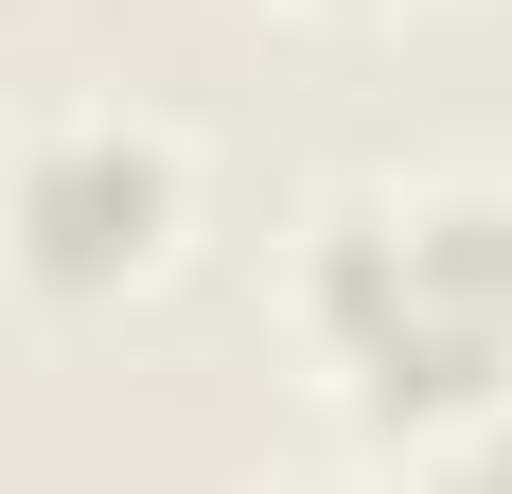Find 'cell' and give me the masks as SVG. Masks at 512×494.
I'll use <instances>...</instances> for the list:
<instances>
[{
	"instance_id": "obj_3",
	"label": "cell",
	"mask_w": 512,
	"mask_h": 494,
	"mask_svg": "<svg viewBox=\"0 0 512 494\" xmlns=\"http://www.w3.org/2000/svg\"><path fill=\"white\" fill-rule=\"evenodd\" d=\"M442 494H512V406H495V442H460V477Z\"/></svg>"
},
{
	"instance_id": "obj_2",
	"label": "cell",
	"mask_w": 512,
	"mask_h": 494,
	"mask_svg": "<svg viewBox=\"0 0 512 494\" xmlns=\"http://www.w3.org/2000/svg\"><path fill=\"white\" fill-rule=\"evenodd\" d=\"M0 230H18V265L53 300H106V283H142L159 247H177V159L142 124H53L0 177Z\"/></svg>"
},
{
	"instance_id": "obj_1",
	"label": "cell",
	"mask_w": 512,
	"mask_h": 494,
	"mask_svg": "<svg viewBox=\"0 0 512 494\" xmlns=\"http://www.w3.org/2000/svg\"><path fill=\"white\" fill-rule=\"evenodd\" d=\"M318 336H336L371 424H477V406H512V195L336 212Z\"/></svg>"
}]
</instances>
